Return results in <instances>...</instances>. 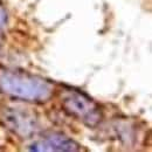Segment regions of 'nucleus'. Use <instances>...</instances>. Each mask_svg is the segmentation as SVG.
Instances as JSON below:
<instances>
[{
    "mask_svg": "<svg viewBox=\"0 0 152 152\" xmlns=\"http://www.w3.org/2000/svg\"><path fill=\"white\" fill-rule=\"evenodd\" d=\"M48 81L26 72L0 69V91L14 98L31 102L47 101L53 94Z\"/></svg>",
    "mask_w": 152,
    "mask_h": 152,
    "instance_id": "obj_1",
    "label": "nucleus"
},
{
    "mask_svg": "<svg viewBox=\"0 0 152 152\" xmlns=\"http://www.w3.org/2000/svg\"><path fill=\"white\" fill-rule=\"evenodd\" d=\"M63 107L66 111L88 125H95L102 117L99 107L95 102L76 90H70L64 95Z\"/></svg>",
    "mask_w": 152,
    "mask_h": 152,
    "instance_id": "obj_2",
    "label": "nucleus"
},
{
    "mask_svg": "<svg viewBox=\"0 0 152 152\" xmlns=\"http://www.w3.org/2000/svg\"><path fill=\"white\" fill-rule=\"evenodd\" d=\"M14 110H8L5 114V121L10 125V129L19 134H29L35 131L37 119L33 114L13 108Z\"/></svg>",
    "mask_w": 152,
    "mask_h": 152,
    "instance_id": "obj_3",
    "label": "nucleus"
},
{
    "mask_svg": "<svg viewBox=\"0 0 152 152\" xmlns=\"http://www.w3.org/2000/svg\"><path fill=\"white\" fill-rule=\"evenodd\" d=\"M35 146V150H45V151H50V150H57V151H74L77 150V144L73 140L63 137V136H49L43 138L42 140L37 142L33 144Z\"/></svg>",
    "mask_w": 152,
    "mask_h": 152,
    "instance_id": "obj_4",
    "label": "nucleus"
},
{
    "mask_svg": "<svg viewBox=\"0 0 152 152\" xmlns=\"http://www.w3.org/2000/svg\"><path fill=\"white\" fill-rule=\"evenodd\" d=\"M6 21H7L6 12H5L4 7H2V6H1V4H0V32H1V31H2V28L5 27Z\"/></svg>",
    "mask_w": 152,
    "mask_h": 152,
    "instance_id": "obj_5",
    "label": "nucleus"
}]
</instances>
